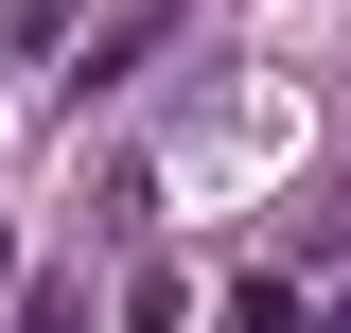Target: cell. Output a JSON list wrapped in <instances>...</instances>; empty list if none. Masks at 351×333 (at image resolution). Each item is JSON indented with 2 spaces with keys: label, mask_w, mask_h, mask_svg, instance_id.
<instances>
[{
  "label": "cell",
  "mask_w": 351,
  "mask_h": 333,
  "mask_svg": "<svg viewBox=\"0 0 351 333\" xmlns=\"http://www.w3.org/2000/svg\"><path fill=\"white\" fill-rule=\"evenodd\" d=\"M123 333H193V281H176V263H141V281H123Z\"/></svg>",
  "instance_id": "1"
},
{
  "label": "cell",
  "mask_w": 351,
  "mask_h": 333,
  "mask_svg": "<svg viewBox=\"0 0 351 333\" xmlns=\"http://www.w3.org/2000/svg\"><path fill=\"white\" fill-rule=\"evenodd\" d=\"M0 333H18V246H0Z\"/></svg>",
  "instance_id": "4"
},
{
  "label": "cell",
  "mask_w": 351,
  "mask_h": 333,
  "mask_svg": "<svg viewBox=\"0 0 351 333\" xmlns=\"http://www.w3.org/2000/svg\"><path fill=\"white\" fill-rule=\"evenodd\" d=\"M211 333H299V281H228V316Z\"/></svg>",
  "instance_id": "2"
},
{
  "label": "cell",
  "mask_w": 351,
  "mask_h": 333,
  "mask_svg": "<svg viewBox=\"0 0 351 333\" xmlns=\"http://www.w3.org/2000/svg\"><path fill=\"white\" fill-rule=\"evenodd\" d=\"M18 333H88V298H71V281H36V298H18Z\"/></svg>",
  "instance_id": "3"
},
{
  "label": "cell",
  "mask_w": 351,
  "mask_h": 333,
  "mask_svg": "<svg viewBox=\"0 0 351 333\" xmlns=\"http://www.w3.org/2000/svg\"><path fill=\"white\" fill-rule=\"evenodd\" d=\"M334 246H351V193H334Z\"/></svg>",
  "instance_id": "5"
}]
</instances>
